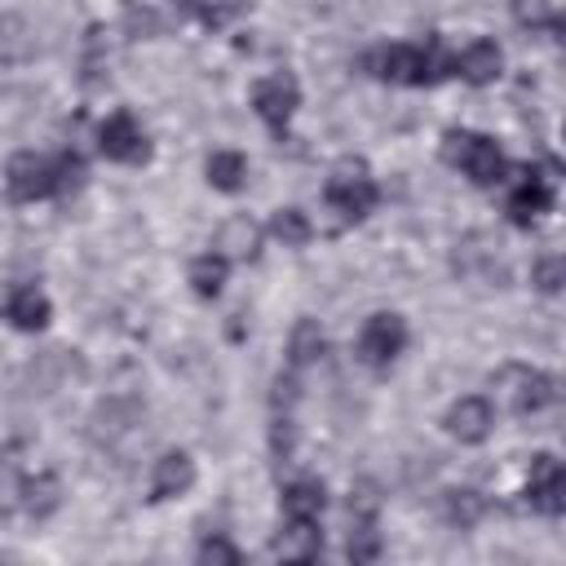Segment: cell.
<instances>
[{
	"instance_id": "1",
	"label": "cell",
	"mask_w": 566,
	"mask_h": 566,
	"mask_svg": "<svg viewBox=\"0 0 566 566\" xmlns=\"http://www.w3.org/2000/svg\"><path fill=\"white\" fill-rule=\"evenodd\" d=\"M363 66L385 80V84H407V88H429L455 71V57L447 53L442 35H429L424 44H385L363 57Z\"/></svg>"
},
{
	"instance_id": "2",
	"label": "cell",
	"mask_w": 566,
	"mask_h": 566,
	"mask_svg": "<svg viewBox=\"0 0 566 566\" xmlns=\"http://www.w3.org/2000/svg\"><path fill=\"white\" fill-rule=\"evenodd\" d=\"M84 177V164L75 150H62L57 159L49 155H35V150H18L9 164H4V190L9 199L18 203H35V199H49V195H66L75 190Z\"/></svg>"
},
{
	"instance_id": "3",
	"label": "cell",
	"mask_w": 566,
	"mask_h": 566,
	"mask_svg": "<svg viewBox=\"0 0 566 566\" xmlns=\"http://www.w3.org/2000/svg\"><path fill=\"white\" fill-rule=\"evenodd\" d=\"M442 159L451 168H460L473 186H495V181H504V168H509L500 146L482 133H469V128H451L442 137Z\"/></svg>"
},
{
	"instance_id": "4",
	"label": "cell",
	"mask_w": 566,
	"mask_h": 566,
	"mask_svg": "<svg viewBox=\"0 0 566 566\" xmlns=\"http://www.w3.org/2000/svg\"><path fill=\"white\" fill-rule=\"evenodd\" d=\"M491 389H495V398H500L509 411H517V416L544 411V407L557 398V380H553L548 371H539V367H526V363L500 367V371L491 376Z\"/></svg>"
},
{
	"instance_id": "5",
	"label": "cell",
	"mask_w": 566,
	"mask_h": 566,
	"mask_svg": "<svg viewBox=\"0 0 566 566\" xmlns=\"http://www.w3.org/2000/svg\"><path fill=\"white\" fill-rule=\"evenodd\" d=\"M323 199H327L345 221H363V217L376 208L380 190H376V181H371V172H367L363 159H340V164L332 168L327 186H323Z\"/></svg>"
},
{
	"instance_id": "6",
	"label": "cell",
	"mask_w": 566,
	"mask_h": 566,
	"mask_svg": "<svg viewBox=\"0 0 566 566\" xmlns=\"http://www.w3.org/2000/svg\"><path fill=\"white\" fill-rule=\"evenodd\" d=\"M296 106H301V84H296L292 71H274V75H265V80L252 84V111L261 115V124L274 137L287 133V119L296 115Z\"/></svg>"
},
{
	"instance_id": "7",
	"label": "cell",
	"mask_w": 566,
	"mask_h": 566,
	"mask_svg": "<svg viewBox=\"0 0 566 566\" xmlns=\"http://www.w3.org/2000/svg\"><path fill=\"white\" fill-rule=\"evenodd\" d=\"M526 504L535 509V513H544V517H562V509H566V469H562V460L557 455H548V451H539V455H531V469H526Z\"/></svg>"
},
{
	"instance_id": "8",
	"label": "cell",
	"mask_w": 566,
	"mask_h": 566,
	"mask_svg": "<svg viewBox=\"0 0 566 566\" xmlns=\"http://www.w3.org/2000/svg\"><path fill=\"white\" fill-rule=\"evenodd\" d=\"M557 199V168H526L517 190L509 195V217L513 226H535Z\"/></svg>"
},
{
	"instance_id": "9",
	"label": "cell",
	"mask_w": 566,
	"mask_h": 566,
	"mask_svg": "<svg viewBox=\"0 0 566 566\" xmlns=\"http://www.w3.org/2000/svg\"><path fill=\"white\" fill-rule=\"evenodd\" d=\"M407 345V323L398 314H371L358 332V358L367 367H389Z\"/></svg>"
},
{
	"instance_id": "10",
	"label": "cell",
	"mask_w": 566,
	"mask_h": 566,
	"mask_svg": "<svg viewBox=\"0 0 566 566\" xmlns=\"http://www.w3.org/2000/svg\"><path fill=\"white\" fill-rule=\"evenodd\" d=\"M97 150H102L106 159H115V164H142V159L150 155L142 128H137V119H133L128 111H115V115L102 119V128H97Z\"/></svg>"
},
{
	"instance_id": "11",
	"label": "cell",
	"mask_w": 566,
	"mask_h": 566,
	"mask_svg": "<svg viewBox=\"0 0 566 566\" xmlns=\"http://www.w3.org/2000/svg\"><path fill=\"white\" fill-rule=\"evenodd\" d=\"M447 433L451 438H460V442H482L486 433H491V424H495V411H491V402L486 398H478V394H469V398H460V402H451V411H447Z\"/></svg>"
},
{
	"instance_id": "12",
	"label": "cell",
	"mask_w": 566,
	"mask_h": 566,
	"mask_svg": "<svg viewBox=\"0 0 566 566\" xmlns=\"http://www.w3.org/2000/svg\"><path fill=\"white\" fill-rule=\"evenodd\" d=\"M500 71H504V53H500V44H495V40H473V44L455 57V75H460L464 84H473V88L495 84V80H500Z\"/></svg>"
},
{
	"instance_id": "13",
	"label": "cell",
	"mask_w": 566,
	"mask_h": 566,
	"mask_svg": "<svg viewBox=\"0 0 566 566\" xmlns=\"http://www.w3.org/2000/svg\"><path fill=\"white\" fill-rule=\"evenodd\" d=\"M270 553L283 557V562H314L323 553V531L318 522H287L283 517V531L270 539Z\"/></svg>"
},
{
	"instance_id": "14",
	"label": "cell",
	"mask_w": 566,
	"mask_h": 566,
	"mask_svg": "<svg viewBox=\"0 0 566 566\" xmlns=\"http://www.w3.org/2000/svg\"><path fill=\"white\" fill-rule=\"evenodd\" d=\"M190 486H195V460L186 451H168V455L155 460V473H150V500L155 504L172 500V495H181Z\"/></svg>"
},
{
	"instance_id": "15",
	"label": "cell",
	"mask_w": 566,
	"mask_h": 566,
	"mask_svg": "<svg viewBox=\"0 0 566 566\" xmlns=\"http://www.w3.org/2000/svg\"><path fill=\"white\" fill-rule=\"evenodd\" d=\"M279 509H283L287 522H318L323 509H327V491H323L318 478H296V482L283 486Z\"/></svg>"
},
{
	"instance_id": "16",
	"label": "cell",
	"mask_w": 566,
	"mask_h": 566,
	"mask_svg": "<svg viewBox=\"0 0 566 566\" xmlns=\"http://www.w3.org/2000/svg\"><path fill=\"white\" fill-rule=\"evenodd\" d=\"M4 318L18 332H40L49 323V296L40 287H13L9 301H4Z\"/></svg>"
},
{
	"instance_id": "17",
	"label": "cell",
	"mask_w": 566,
	"mask_h": 566,
	"mask_svg": "<svg viewBox=\"0 0 566 566\" xmlns=\"http://www.w3.org/2000/svg\"><path fill=\"white\" fill-rule=\"evenodd\" d=\"M62 504V486H57V478L53 473H35V478H22L18 482V509L27 513V517H49L53 509Z\"/></svg>"
},
{
	"instance_id": "18",
	"label": "cell",
	"mask_w": 566,
	"mask_h": 566,
	"mask_svg": "<svg viewBox=\"0 0 566 566\" xmlns=\"http://www.w3.org/2000/svg\"><path fill=\"white\" fill-rule=\"evenodd\" d=\"M323 354H327L323 327H318L314 318H301V323L292 327V336H287V367L301 376V371H305V367H314Z\"/></svg>"
},
{
	"instance_id": "19",
	"label": "cell",
	"mask_w": 566,
	"mask_h": 566,
	"mask_svg": "<svg viewBox=\"0 0 566 566\" xmlns=\"http://www.w3.org/2000/svg\"><path fill=\"white\" fill-rule=\"evenodd\" d=\"M256 243H261V230H256V221H248V217L226 221L221 234H217V252H221L226 261H230V256L252 261V256H256Z\"/></svg>"
},
{
	"instance_id": "20",
	"label": "cell",
	"mask_w": 566,
	"mask_h": 566,
	"mask_svg": "<svg viewBox=\"0 0 566 566\" xmlns=\"http://www.w3.org/2000/svg\"><path fill=\"white\" fill-rule=\"evenodd\" d=\"M203 172H208V181H212L217 190L234 195V190H243V181H248V159H243L239 150H212L208 164H203Z\"/></svg>"
},
{
	"instance_id": "21",
	"label": "cell",
	"mask_w": 566,
	"mask_h": 566,
	"mask_svg": "<svg viewBox=\"0 0 566 566\" xmlns=\"http://www.w3.org/2000/svg\"><path fill=\"white\" fill-rule=\"evenodd\" d=\"M226 270H230V261H226L221 252H203V256L190 261V287H195L203 301H212V296L221 292V283H226Z\"/></svg>"
},
{
	"instance_id": "22",
	"label": "cell",
	"mask_w": 566,
	"mask_h": 566,
	"mask_svg": "<svg viewBox=\"0 0 566 566\" xmlns=\"http://www.w3.org/2000/svg\"><path fill=\"white\" fill-rule=\"evenodd\" d=\"M181 9H186L199 27L221 31V27H230V22L243 13V0H181Z\"/></svg>"
},
{
	"instance_id": "23",
	"label": "cell",
	"mask_w": 566,
	"mask_h": 566,
	"mask_svg": "<svg viewBox=\"0 0 566 566\" xmlns=\"http://www.w3.org/2000/svg\"><path fill=\"white\" fill-rule=\"evenodd\" d=\"M482 513H486V500H482L478 491H447V495H442V517H447L451 526H460V531H469Z\"/></svg>"
},
{
	"instance_id": "24",
	"label": "cell",
	"mask_w": 566,
	"mask_h": 566,
	"mask_svg": "<svg viewBox=\"0 0 566 566\" xmlns=\"http://www.w3.org/2000/svg\"><path fill=\"white\" fill-rule=\"evenodd\" d=\"M270 234L283 239V248H301V243H310L314 230H310V217L301 208H279L270 221Z\"/></svg>"
},
{
	"instance_id": "25",
	"label": "cell",
	"mask_w": 566,
	"mask_h": 566,
	"mask_svg": "<svg viewBox=\"0 0 566 566\" xmlns=\"http://www.w3.org/2000/svg\"><path fill=\"white\" fill-rule=\"evenodd\" d=\"M513 18L522 27H548V31H562V13H557V0H509Z\"/></svg>"
},
{
	"instance_id": "26",
	"label": "cell",
	"mask_w": 566,
	"mask_h": 566,
	"mask_svg": "<svg viewBox=\"0 0 566 566\" xmlns=\"http://www.w3.org/2000/svg\"><path fill=\"white\" fill-rule=\"evenodd\" d=\"M376 557H380L376 522H354V531H349V562H376Z\"/></svg>"
},
{
	"instance_id": "27",
	"label": "cell",
	"mask_w": 566,
	"mask_h": 566,
	"mask_svg": "<svg viewBox=\"0 0 566 566\" xmlns=\"http://www.w3.org/2000/svg\"><path fill=\"white\" fill-rule=\"evenodd\" d=\"M531 279H535V287H539V292H548V296H553V292H562V283H566V261H562L557 252H553V256H539Z\"/></svg>"
},
{
	"instance_id": "28",
	"label": "cell",
	"mask_w": 566,
	"mask_h": 566,
	"mask_svg": "<svg viewBox=\"0 0 566 566\" xmlns=\"http://www.w3.org/2000/svg\"><path fill=\"white\" fill-rule=\"evenodd\" d=\"M199 562H221V566H239L243 557H239V548H234L230 539L212 535V539H203V544H199Z\"/></svg>"
}]
</instances>
